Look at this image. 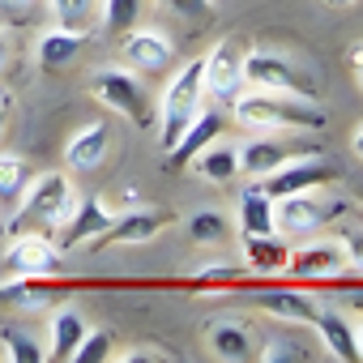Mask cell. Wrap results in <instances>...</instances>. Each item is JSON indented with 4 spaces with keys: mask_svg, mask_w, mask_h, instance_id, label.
Wrapping results in <instances>:
<instances>
[{
    "mask_svg": "<svg viewBox=\"0 0 363 363\" xmlns=\"http://www.w3.org/2000/svg\"><path fill=\"white\" fill-rule=\"evenodd\" d=\"M231 116L244 128H257V133H316V128H325V111L312 107V99L274 94V90L235 94Z\"/></svg>",
    "mask_w": 363,
    "mask_h": 363,
    "instance_id": "1",
    "label": "cell"
},
{
    "mask_svg": "<svg viewBox=\"0 0 363 363\" xmlns=\"http://www.w3.org/2000/svg\"><path fill=\"white\" fill-rule=\"evenodd\" d=\"M73 184L65 171H43L35 184H26V193L18 197V214L9 223V231H43V235H56L65 227V218L73 214Z\"/></svg>",
    "mask_w": 363,
    "mask_h": 363,
    "instance_id": "2",
    "label": "cell"
},
{
    "mask_svg": "<svg viewBox=\"0 0 363 363\" xmlns=\"http://www.w3.org/2000/svg\"><path fill=\"white\" fill-rule=\"evenodd\" d=\"M201 103H206V56H193L175 69V77L162 90V137H158L162 150H171L179 133L201 116Z\"/></svg>",
    "mask_w": 363,
    "mask_h": 363,
    "instance_id": "3",
    "label": "cell"
},
{
    "mask_svg": "<svg viewBox=\"0 0 363 363\" xmlns=\"http://www.w3.org/2000/svg\"><path fill=\"white\" fill-rule=\"evenodd\" d=\"M90 94H94L107 111H116V116H124V120H133V124H145V120H150V94H145V86H141L133 73L116 69V65H103V69L90 77Z\"/></svg>",
    "mask_w": 363,
    "mask_h": 363,
    "instance_id": "4",
    "label": "cell"
},
{
    "mask_svg": "<svg viewBox=\"0 0 363 363\" xmlns=\"http://www.w3.org/2000/svg\"><path fill=\"white\" fill-rule=\"evenodd\" d=\"M342 210V201H320L312 193H286V197H274V231L282 240L291 235H312L316 227H325L333 214Z\"/></svg>",
    "mask_w": 363,
    "mask_h": 363,
    "instance_id": "5",
    "label": "cell"
},
{
    "mask_svg": "<svg viewBox=\"0 0 363 363\" xmlns=\"http://www.w3.org/2000/svg\"><path fill=\"white\" fill-rule=\"evenodd\" d=\"M60 269V248L43 231H18L5 248V274L9 278H48Z\"/></svg>",
    "mask_w": 363,
    "mask_h": 363,
    "instance_id": "6",
    "label": "cell"
},
{
    "mask_svg": "<svg viewBox=\"0 0 363 363\" xmlns=\"http://www.w3.org/2000/svg\"><path fill=\"white\" fill-rule=\"evenodd\" d=\"M244 82H252L257 90H274V94H299V99H316L308 77L295 73V65L286 56L274 52H248L244 56Z\"/></svg>",
    "mask_w": 363,
    "mask_h": 363,
    "instance_id": "7",
    "label": "cell"
},
{
    "mask_svg": "<svg viewBox=\"0 0 363 363\" xmlns=\"http://www.w3.org/2000/svg\"><path fill=\"white\" fill-rule=\"evenodd\" d=\"M337 171L320 158V154H299V158H286L282 167H274V175H265V193L269 197H286V193H312L320 184H329Z\"/></svg>",
    "mask_w": 363,
    "mask_h": 363,
    "instance_id": "8",
    "label": "cell"
},
{
    "mask_svg": "<svg viewBox=\"0 0 363 363\" xmlns=\"http://www.w3.org/2000/svg\"><path fill=\"white\" fill-rule=\"evenodd\" d=\"M111 223H116V210H111L103 197H77V201H73V214L65 218V227H60L52 240H56L60 252H69V248H77V244H86V240H99Z\"/></svg>",
    "mask_w": 363,
    "mask_h": 363,
    "instance_id": "9",
    "label": "cell"
},
{
    "mask_svg": "<svg viewBox=\"0 0 363 363\" xmlns=\"http://www.w3.org/2000/svg\"><path fill=\"white\" fill-rule=\"evenodd\" d=\"M240 86H244V56L235 52L231 39H223L206 52V99H218L223 107H231Z\"/></svg>",
    "mask_w": 363,
    "mask_h": 363,
    "instance_id": "10",
    "label": "cell"
},
{
    "mask_svg": "<svg viewBox=\"0 0 363 363\" xmlns=\"http://www.w3.org/2000/svg\"><path fill=\"white\" fill-rule=\"evenodd\" d=\"M286 269H291L295 278H303V282L337 278V274L346 269V252H342V244H333V240H316V244H303L299 252H291Z\"/></svg>",
    "mask_w": 363,
    "mask_h": 363,
    "instance_id": "11",
    "label": "cell"
},
{
    "mask_svg": "<svg viewBox=\"0 0 363 363\" xmlns=\"http://www.w3.org/2000/svg\"><path fill=\"white\" fill-rule=\"evenodd\" d=\"M171 56H175L171 39L162 30H154V26H141V30L133 26V35H124V60L137 73H162L171 65Z\"/></svg>",
    "mask_w": 363,
    "mask_h": 363,
    "instance_id": "12",
    "label": "cell"
},
{
    "mask_svg": "<svg viewBox=\"0 0 363 363\" xmlns=\"http://www.w3.org/2000/svg\"><path fill=\"white\" fill-rule=\"evenodd\" d=\"M107 150H111V128L107 124H82L69 145H65V167L69 171H99L107 162Z\"/></svg>",
    "mask_w": 363,
    "mask_h": 363,
    "instance_id": "13",
    "label": "cell"
},
{
    "mask_svg": "<svg viewBox=\"0 0 363 363\" xmlns=\"http://www.w3.org/2000/svg\"><path fill=\"white\" fill-rule=\"evenodd\" d=\"M218 137H223V116L210 111V107H201V116H197L184 133H179V141L167 150V154H171V167H175V171H184V167H189L210 141H218Z\"/></svg>",
    "mask_w": 363,
    "mask_h": 363,
    "instance_id": "14",
    "label": "cell"
},
{
    "mask_svg": "<svg viewBox=\"0 0 363 363\" xmlns=\"http://www.w3.org/2000/svg\"><path fill=\"white\" fill-rule=\"evenodd\" d=\"M206 342H210V354L223 359V363H248V359H257V337L240 320H214L210 333H206Z\"/></svg>",
    "mask_w": 363,
    "mask_h": 363,
    "instance_id": "15",
    "label": "cell"
},
{
    "mask_svg": "<svg viewBox=\"0 0 363 363\" xmlns=\"http://www.w3.org/2000/svg\"><path fill=\"white\" fill-rule=\"evenodd\" d=\"M82 48H86V35H82L77 26H60V22H56V26L39 39L35 60H39V69H43V73H56V69H65Z\"/></svg>",
    "mask_w": 363,
    "mask_h": 363,
    "instance_id": "16",
    "label": "cell"
},
{
    "mask_svg": "<svg viewBox=\"0 0 363 363\" xmlns=\"http://www.w3.org/2000/svg\"><path fill=\"white\" fill-rule=\"evenodd\" d=\"M162 227H167L162 214H154V210H128V214H120V218L99 235V244H145V240H154Z\"/></svg>",
    "mask_w": 363,
    "mask_h": 363,
    "instance_id": "17",
    "label": "cell"
},
{
    "mask_svg": "<svg viewBox=\"0 0 363 363\" xmlns=\"http://www.w3.org/2000/svg\"><path fill=\"white\" fill-rule=\"evenodd\" d=\"M240 235H278L274 231V197L261 184L240 193Z\"/></svg>",
    "mask_w": 363,
    "mask_h": 363,
    "instance_id": "18",
    "label": "cell"
},
{
    "mask_svg": "<svg viewBox=\"0 0 363 363\" xmlns=\"http://www.w3.org/2000/svg\"><path fill=\"white\" fill-rule=\"evenodd\" d=\"M312 154V150H308ZM286 158H299V154H291L282 141H265V137H257V141H248L244 150H240V175H248V179H265L274 167H282Z\"/></svg>",
    "mask_w": 363,
    "mask_h": 363,
    "instance_id": "19",
    "label": "cell"
},
{
    "mask_svg": "<svg viewBox=\"0 0 363 363\" xmlns=\"http://www.w3.org/2000/svg\"><path fill=\"white\" fill-rule=\"evenodd\" d=\"M257 303H261L269 316L291 320V325H312V320H316V312H320L303 291H261V295H257Z\"/></svg>",
    "mask_w": 363,
    "mask_h": 363,
    "instance_id": "20",
    "label": "cell"
},
{
    "mask_svg": "<svg viewBox=\"0 0 363 363\" xmlns=\"http://www.w3.org/2000/svg\"><path fill=\"white\" fill-rule=\"evenodd\" d=\"M316 333H320V342H325V350L333 354V359H342V363H354L359 359V346H354V329H350V320L342 316V312H316Z\"/></svg>",
    "mask_w": 363,
    "mask_h": 363,
    "instance_id": "21",
    "label": "cell"
},
{
    "mask_svg": "<svg viewBox=\"0 0 363 363\" xmlns=\"http://www.w3.org/2000/svg\"><path fill=\"white\" fill-rule=\"evenodd\" d=\"M197 175H206L210 184H231L240 175V150L235 145H223V141H210L193 162H189Z\"/></svg>",
    "mask_w": 363,
    "mask_h": 363,
    "instance_id": "22",
    "label": "cell"
},
{
    "mask_svg": "<svg viewBox=\"0 0 363 363\" xmlns=\"http://www.w3.org/2000/svg\"><path fill=\"white\" fill-rule=\"evenodd\" d=\"M244 252H248L252 269H261V274H282L291 261V248L282 235H244Z\"/></svg>",
    "mask_w": 363,
    "mask_h": 363,
    "instance_id": "23",
    "label": "cell"
},
{
    "mask_svg": "<svg viewBox=\"0 0 363 363\" xmlns=\"http://www.w3.org/2000/svg\"><path fill=\"white\" fill-rule=\"evenodd\" d=\"M86 337V320L73 312V308H60L56 316H52V346H48V359H73V350H77V342Z\"/></svg>",
    "mask_w": 363,
    "mask_h": 363,
    "instance_id": "24",
    "label": "cell"
},
{
    "mask_svg": "<svg viewBox=\"0 0 363 363\" xmlns=\"http://www.w3.org/2000/svg\"><path fill=\"white\" fill-rule=\"evenodd\" d=\"M184 231L197 244H227L231 240V218L223 210H197V214H189Z\"/></svg>",
    "mask_w": 363,
    "mask_h": 363,
    "instance_id": "25",
    "label": "cell"
},
{
    "mask_svg": "<svg viewBox=\"0 0 363 363\" xmlns=\"http://www.w3.org/2000/svg\"><path fill=\"white\" fill-rule=\"evenodd\" d=\"M30 184V167L22 154H0V201H18Z\"/></svg>",
    "mask_w": 363,
    "mask_h": 363,
    "instance_id": "26",
    "label": "cell"
},
{
    "mask_svg": "<svg viewBox=\"0 0 363 363\" xmlns=\"http://www.w3.org/2000/svg\"><path fill=\"white\" fill-rule=\"evenodd\" d=\"M141 18V0H103V30L107 35H128Z\"/></svg>",
    "mask_w": 363,
    "mask_h": 363,
    "instance_id": "27",
    "label": "cell"
},
{
    "mask_svg": "<svg viewBox=\"0 0 363 363\" xmlns=\"http://www.w3.org/2000/svg\"><path fill=\"white\" fill-rule=\"evenodd\" d=\"M0 337H5V354L13 363H39V359H48V350L26 329H18V325H5V329H0Z\"/></svg>",
    "mask_w": 363,
    "mask_h": 363,
    "instance_id": "28",
    "label": "cell"
},
{
    "mask_svg": "<svg viewBox=\"0 0 363 363\" xmlns=\"http://www.w3.org/2000/svg\"><path fill=\"white\" fill-rule=\"evenodd\" d=\"M116 350H111V333H90L86 329V337L77 342V350H73V359L69 363H103V359H111Z\"/></svg>",
    "mask_w": 363,
    "mask_h": 363,
    "instance_id": "29",
    "label": "cell"
},
{
    "mask_svg": "<svg viewBox=\"0 0 363 363\" xmlns=\"http://www.w3.org/2000/svg\"><path fill=\"white\" fill-rule=\"evenodd\" d=\"M90 13H94V0H52V18L60 22V26H86L90 22Z\"/></svg>",
    "mask_w": 363,
    "mask_h": 363,
    "instance_id": "30",
    "label": "cell"
},
{
    "mask_svg": "<svg viewBox=\"0 0 363 363\" xmlns=\"http://www.w3.org/2000/svg\"><path fill=\"white\" fill-rule=\"evenodd\" d=\"M162 5L179 18H189V22H206L214 13V0H162Z\"/></svg>",
    "mask_w": 363,
    "mask_h": 363,
    "instance_id": "31",
    "label": "cell"
},
{
    "mask_svg": "<svg viewBox=\"0 0 363 363\" xmlns=\"http://www.w3.org/2000/svg\"><path fill=\"white\" fill-rule=\"evenodd\" d=\"M337 244H342V252H346V265L363 274V227L342 231V240H337Z\"/></svg>",
    "mask_w": 363,
    "mask_h": 363,
    "instance_id": "32",
    "label": "cell"
},
{
    "mask_svg": "<svg viewBox=\"0 0 363 363\" xmlns=\"http://www.w3.org/2000/svg\"><path fill=\"white\" fill-rule=\"evenodd\" d=\"M111 359H120V363H162L167 354H162V350H120V354H111Z\"/></svg>",
    "mask_w": 363,
    "mask_h": 363,
    "instance_id": "33",
    "label": "cell"
},
{
    "mask_svg": "<svg viewBox=\"0 0 363 363\" xmlns=\"http://www.w3.org/2000/svg\"><path fill=\"white\" fill-rule=\"evenodd\" d=\"M235 274L240 269H231V265H210V269H201V282H235Z\"/></svg>",
    "mask_w": 363,
    "mask_h": 363,
    "instance_id": "34",
    "label": "cell"
},
{
    "mask_svg": "<svg viewBox=\"0 0 363 363\" xmlns=\"http://www.w3.org/2000/svg\"><path fill=\"white\" fill-rule=\"evenodd\" d=\"M350 69H354L359 90H363V43H354V48H350Z\"/></svg>",
    "mask_w": 363,
    "mask_h": 363,
    "instance_id": "35",
    "label": "cell"
},
{
    "mask_svg": "<svg viewBox=\"0 0 363 363\" xmlns=\"http://www.w3.org/2000/svg\"><path fill=\"white\" fill-rule=\"evenodd\" d=\"M9 56H13V43H9V30H0V69L9 65Z\"/></svg>",
    "mask_w": 363,
    "mask_h": 363,
    "instance_id": "36",
    "label": "cell"
},
{
    "mask_svg": "<svg viewBox=\"0 0 363 363\" xmlns=\"http://www.w3.org/2000/svg\"><path fill=\"white\" fill-rule=\"evenodd\" d=\"M35 0H0V9H13V13H26Z\"/></svg>",
    "mask_w": 363,
    "mask_h": 363,
    "instance_id": "37",
    "label": "cell"
},
{
    "mask_svg": "<svg viewBox=\"0 0 363 363\" xmlns=\"http://www.w3.org/2000/svg\"><path fill=\"white\" fill-rule=\"evenodd\" d=\"M9 107H13V99L0 90V133H5V120H9Z\"/></svg>",
    "mask_w": 363,
    "mask_h": 363,
    "instance_id": "38",
    "label": "cell"
},
{
    "mask_svg": "<svg viewBox=\"0 0 363 363\" xmlns=\"http://www.w3.org/2000/svg\"><path fill=\"white\" fill-rule=\"evenodd\" d=\"M350 150H354V158H359V162H363V124H359V128H354V137H350Z\"/></svg>",
    "mask_w": 363,
    "mask_h": 363,
    "instance_id": "39",
    "label": "cell"
},
{
    "mask_svg": "<svg viewBox=\"0 0 363 363\" xmlns=\"http://www.w3.org/2000/svg\"><path fill=\"white\" fill-rule=\"evenodd\" d=\"M325 5H329V9H350L354 0H325Z\"/></svg>",
    "mask_w": 363,
    "mask_h": 363,
    "instance_id": "40",
    "label": "cell"
},
{
    "mask_svg": "<svg viewBox=\"0 0 363 363\" xmlns=\"http://www.w3.org/2000/svg\"><path fill=\"white\" fill-rule=\"evenodd\" d=\"M354 346H359V359H363V325L354 329Z\"/></svg>",
    "mask_w": 363,
    "mask_h": 363,
    "instance_id": "41",
    "label": "cell"
},
{
    "mask_svg": "<svg viewBox=\"0 0 363 363\" xmlns=\"http://www.w3.org/2000/svg\"><path fill=\"white\" fill-rule=\"evenodd\" d=\"M350 308H359V312H363V291H359V295H350Z\"/></svg>",
    "mask_w": 363,
    "mask_h": 363,
    "instance_id": "42",
    "label": "cell"
}]
</instances>
